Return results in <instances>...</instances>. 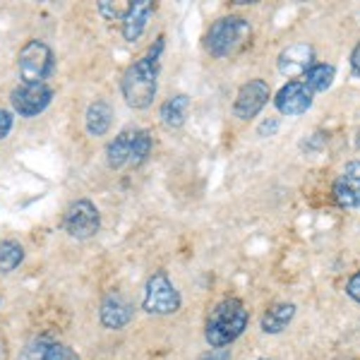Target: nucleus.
I'll return each mask as SVG.
<instances>
[{"mask_svg": "<svg viewBox=\"0 0 360 360\" xmlns=\"http://www.w3.org/2000/svg\"><path fill=\"white\" fill-rule=\"evenodd\" d=\"M248 310L243 305V300L238 298H226L212 310L207 322V344L212 348H226L245 332L248 327Z\"/></svg>", "mask_w": 360, "mask_h": 360, "instance_id": "1", "label": "nucleus"}, {"mask_svg": "<svg viewBox=\"0 0 360 360\" xmlns=\"http://www.w3.org/2000/svg\"><path fill=\"white\" fill-rule=\"evenodd\" d=\"M159 60L152 56H144L125 70L120 79V91L130 108H149L159 89Z\"/></svg>", "mask_w": 360, "mask_h": 360, "instance_id": "2", "label": "nucleus"}, {"mask_svg": "<svg viewBox=\"0 0 360 360\" xmlns=\"http://www.w3.org/2000/svg\"><path fill=\"white\" fill-rule=\"evenodd\" d=\"M250 37V25L243 17H221L207 32L205 46L214 58H226L236 53Z\"/></svg>", "mask_w": 360, "mask_h": 360, "instance_id": "3", "label": "nucleus"}, {"mask_svg": "<svg viewBox=\"0 0 360 360\" xmlns=\"http://www.w3.org/2000/svg\"><path fill=\"white\" fill-rule=\"evenodd\" d=\"M53 51L49 49V44L32 39L25 44V49L17 56V70H20V77L25 84H41L51 77L53 72Z\"/></svg>", "mask_w": 360, "mask_h": 360, "instance_id": "4", "label": "nucleus"}, {"mask_svg": "<svg viewBox=\"0 0 360 360\" xmlns=\"http://www.w3.org/2000/svg\"><path fill=\"white\" fill-rule=\"evenodd\" d=\"M142 307L149 315H173L180 310V293L171 283L166 271H154L144 286Z\"/></svg>", "mask_w": 360, "mask_h": 360, "instance_id": "5", "label": "nucleus"}, {"mask_svg": "<svg viewBox=\"0 0 360 360\" xmlns=\"http://www.w3.org/2000/svg\"><path fill=\"white\" fill-rule=\"evenodd\" d=\"M63 226H65L68 236L84 240V238H91L98 233V229H101V217H98V209L91 205L89 200H77L68 207Z\"/></svg>", "mask_w": 360, "mask_h": 360, "instance_id": "6", "label": "nucleus"}, {"mask_svg": "<svg viewBox=\"0 0 360 360\" xmlns=\"http://www.w3.org/2000/svg\"><path fill=\"white\" fill-rule=\"evenodd\" d=\"M51 98H53V91H51V86L46 82H41V84L22 82L13 91L10 101H13V108L22 115V118H34V115H39L49 108Z\"/></svg>", "mask_w": 360, "mask_h": 360, "instance_id": "7", "label": "nucleus"}, {"mask_svg": "<svg viewBox=\"0 0 360 360\" xmlns=\"http://www.w3.org/2000/svg\"><path fill=\"white\" fill-rule=\"evenodd\" d=\"M269 96H271V91L264 79H250L248 84L240 86V91H238V96H236V103H233L236 118H240V120L255 118V115L269 103Z\"/></svg>", "mask_w": 360, "mask_h": 360, "instance_id": "8", "label": "nucleus"}, {"mask_svg": "<svg viewBox=\"0 0 360 360\" xmlns=\"http://www.w3.org/2000/svg\"><path fill=\"white\" fill-rule=\"evenodd\" d=\"M312 60H315V49L310 44H291L278 56V72L293 82L298 77H305L307 70L315 65Z\"/></svg>", "mask_w": 360, "mask_h": 360, "instance_id": "9", "label": "nucleus"}, {"mask_svg": "<svg viewBox=\"0 0 360 360\" xmlns=\"http://www.w3.org/2000/svg\"><path fill=\"white\" fill-rule=\"evenodd\" d=\"M274 106L283 115H303L312 106V91L307 89L303 79H293L278 89Z\"/></svg>", "mask_w": 360, "mask_h": 360, "instance_id": "10", "label": "nucleus"}, {"mask_svg": "<svg viewBox=\"0 0 360 360\" xmlns=\"http://www.w3.org/2000/svg\"><path fill=\"white\" fill-rule=\"evenodd\" d=\"M334 200L339 207H360V161H351L334 183Z\"/></svg>", "mask_w": 360, "mask_h": 360, "instance_id": "11", "label": "nucleus"}, {"mask_svg": "<svg viewBox=\"0 0 360 360\" xmlns=\"http://www.w3.org/2000/svg\"><path fill=\"white\" fill-rule=\"evenodd\" d=\"M132 315H135V307H132L130 300L123 298L120 293L113 291L101 300L98 317H101V324L106 329H123L125 324H130Z\"/></svg>", "mask_w": 360, "mask_h": 360, "instance_id": "12", "label": "nucleus"}, {"mask_svg": "<svg viewBox=\"0 0 360 360\" xmlns=\"http://www.w3.org/2000/svg\"><path fill=\"white\" fill-rule=\"evenodd\" d=\"M156 5L152 0H132L130 10H127L125 20H123V37L125 41H137L142 37V32L147 29L149 17L154 15Z\"/></svg>", "mask_w": 360, "mask_h": 360, "instance_id": "13", "label": "nucleus"}, {"mask_svg": "<svg viewBox=\"0 0 360 360\" xmlns=\"http://www.w3.org/2000/svg\"><path fill=\"white\" fill-rule=\"evenodd\" d=\"M111 123H113V108L106 101H94L86 108L84 125L91 137H103L111 130Z\"/></svg>", "mask_w": 360, "mask_h": 360, "instance_id": "14", "label": "nucleus"}, {"mask_svg": "<svg viewBox=\"0 0 360 360\" xmlns=\"http://www.w3.org/2000/svg\"><path fill=\"white\" fill-rule=\"evenodd\" d=\"M25 360H79V358L72 348L63 344H49L46 339H41L27 346Z\"/></svg>", "mask_w": 360, "mask_h": 360, "instance_id": "15", "label": "nucleus"}, {"mask_svg": "<svg viewBox=\"0 0 360 360\" xmlns=\"http://www.w3.org/2000/svg\"><path fill=\"white\" fill-rule=\"evenodd\" d=\"M188 111H190V98L185 94H176V96L166 98V101L161 103L159 118L166 127L178 130V127H183L185 118H188Z\"/></svg>", "mask_w": 360, "mask_h": 360, "instance_id": "16", "label": "nucleus"}, {"mask_svg": "<svg viewBox=\"0 0 360 360\" xmlns=\"http://www.w3.org/2000/svg\"><path fill=\"white\" fill-rule=\"evenodd\" d=\"M295 317L293 303H276L264 312L262 317V332L264 334H281Z\"/></svg>", "mask_w": 360, "mask_h": 360, "instance_id": "17", "label": "nucleus"}, {"mask_svg": "<svg viewBox=\"0 0 360 360\" xmlns=\"http://www.w3.org/2000/svg\"><path fill=\"white\" fill-rule=\"evenodd\" d=\"M137 130H123L118 137L111 139L106 147V161L111 168H123L130 161V149H132V139H135Z\"/></svg>", "mask_w": 360, "mask_h": 360, "instance_id": "18", "label": "nucleus"}, {"mask_svg": "<svg viewBox=\"0 0 360 360\" xmlns=\"http://www.w3.org/2000/svg\"><path fill=\"white\" fill-rule=\"evenodd\" d=\"M334 75H336L334 65H327V63H317V65H312L305 72L303 82H305L307 89L312 91V94H317V91H327L329 86H332Z\"/></svg>", "mask_w": 360, "mask_h": 360, "instance_id": "19", "label": "nucleus"}, {"mask_svg": "<svg viewBox=\"0 0 360 360\" xmlns=\"http://www.w3.org/2000/svg\"><path fill=\"white\" fill-rule=\"evenodd\" d=\"M25 259V248L17 240H3L0 243V274H10Z\"/></svg>", "mask_w": 360, "mask_h": 360, "instance_id": "20", "label": "nucleus"}, {"mask_svg": "<svg viewBox=\"0 0 360 360\" xmlns=\"http://www.w3.org/2000/svg\"><path fill=\"white\" fill-rule=\"evenodd\" d=\"M152 152V135L147 130H137L135 139H132V149H130V164L139 166Z\"/></svg>", "mask_w": 360, "mask_h": 360, "instance_id": "21", "label": "nucleus"}, {"mask_svg": "<svg viewBox=\"0 0 360 360\" xmlns=\"http://www.w3.org/2000/svg\"><path fill=\"white\" fill-rule=\"evenodd\" d=\"M96 10H98V15H101L103 20H108V22L120 20V22H123L127 10H130V3H113V0H103V3L96 5Z\"/></svg>", "mask_w": 360, "mask_h": 360, "instance_id": "22", "label": "nucleus"}, {"mask_svg": "<svg viewBox=\"0 0 360 360\" xmlns=\"http://www.w3.org/2000/svg\"><path fill=\"white\" fill-rule=\"evenodd\" d=\"M346 295H348V298L356 300V303H360V269H358L351 278H348V283H346Z\"/></svg>", "mask_w": 360, "mask_h": 360, "instance_id": "23", "label": "nucleus"}, {"mask_svg": "<svg viewBox=\"0 0 360 360\" xmlns=\"http://www.w3.org/2000/svg\"><path fill=\"white\" fill-rule=\"evenodd\" d=\"M10 130H13V113L5 111V108H0V139L8 137Z\"/></svg>", "mask_w": 360, "mask_h": 360, "instance_id": "24", "label": "nucleus"}, {"mask_svg": "<svg viewBox=\"0 0 360 360\" xmlns=\"http://www.w3.org/2000/svg\"><path fill=\"white\" fill-rule=\"evenodd\" d=\"M276 130H278V118H271V120H264V123L259 125L257 135L259 137H266V135H274Z\"/></svg>", "mask_w": 360, "mask_h": 360, "instance_id": "25", "label": "nucleus"}, {"mask_svg": "<svg viewBox=\"0 0 360 360\" xmlns=\"http://www.w3.org/2000/svg\"><path fill=\"white\" fill-rule=\"evenodd\" d=\"M229 358H231V353L226 351V348H212V351H207L200 360H229Z\"/></svg>", "mask_w": 360, "mask_h": 360, "instance_id": "26", "label": "nucleus"}, {"mask_svg": "<svg viewBox=\"0 0 360 360\" xmlns=\"http://www.w3.org/2000/svg\"><path fill=\"white\" fill-rule=\"evenodd\" d=\"M351 68H353V72L360 77V41H358L356 49H353V53H351Z\"/></svg>", "mask_w": 360, "mask_h": 360, "instance_id": "27", "label": "nucleus"}, {"mask_svg": "<svg viewBox=\"0 0 360 360\" xmlns=\"http://www.w3.org/2000/svg\"><path fill=\"white\" fill-rule=\"evenodd\" d=\"M356 144H358V149H360V130H358V135H356Z\"/></svg>", "mask_w": 360, "mask_h": 360, "instance_id": "28", "label": "nucleus"}, {"mask_svg": "<svg viewBox=\"0 0 360 360\" xmlns=\"http://www.w3.org/2000/svg\"><path fill=\"white\" fill-rule=\"evenodd\" d=\"M0 360H3V346H0Z\"/></svg>", "mask_w": 360, "mask_h": 360, "instance_id": "29", "label": "nucleus"}]
</instances>
